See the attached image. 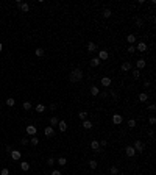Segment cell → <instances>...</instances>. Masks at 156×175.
<instances>
[{
    "mask_svg": "<svg viewBox=\"0 0 156 175\" xmlns=\"http://www.w3.org/2000/svg\"><path fill=\"white\" fill-rule=\"evenodd\" d=\"M83 77H84L83 70L77 67V69H72V72H70V75H69V80L72 83H78V81H81V80H83Z\"/></svg>",
    "mask_w": 156,
    "mask_h": 175,
    "instance_id": "6da1fadb",
    "label": "cell"
},
{
    "mask_svg": "<svg viewBox=\"0 0 156 175\" xmlns=\"http://www.w3.org/2000/svg\"><path fill=\"white\" fill-rule=\"evenodd\" d=\"M134 150H136V152H144V148H145V144L144 142H142V141H134Z\"/></svg>",
    "mask_w": 156,
    "mask_h": 175,
    "instance_id": "7a4b0ae2",
    "label": "cell"
},
{
    "mask_svg": "<svg viewBox=\"0 0 156 175\" xmlns=\"http://www.w3.org/2000/svg\"><path fill=\"white\" fill-rule=\"evenodd\" d=\"M25 131H27V135H30V136H36V125H27V128H25Z\"/></svg>",
    "mask_w": 156,
    "mask_h": 175,
    "instance_id": "3957f363",
    "label": "cell"
},
{
    "mask_svg": "<svg viewBox=\"0 0 156 175\" xmlns=\"http://www.w3.org/2000/svg\"><path fill=\"white\" fill-rule=\"evenodd\" d=\"M44 135H45V136H48V138H52V136H55V130H53V127L47 125V127L44 128Z\"/></svg>",
    "mask_w": 156,
    "mask_h": 175,
    "instance_id": "277c9868",
    "label": "cell"
},
{
    "mask_svg": "<svg viewBox=\"0 0 156 175\" xmlns=\"http://www.w3.org/2000/svg\"><path fill=\"white\" fill-rule=\"evenodd\" d=\"M108 56H109V53H108V50H100L98 52V58L100 61H105V59H108Z\"/></svg>",
    "mask_w": 156,
    "mask_h": 175,
    "instance_id": "5b68a950",
    "label": "cell"
},
{
    "mask_svg": "<svg viewBox=\"0 0 156 175\" xmlns=\"http://www.w3.org/2000/svg\"><path fill=\"white\" fill-rule=\"evenodd\" d=\"M125 153H126V156H134L136 155V150H134L133 146H128V147H125Z\"/></svg>",
    "mask_w": 156,
    "mask_h": 175,
    "instance_id": "8992f818",
    "label": "cell"
},
{
    "mask_svg": "<svg viewBox=\"0 0 156 175\" xmlns=\"http://www.w3.org/2000/svg\"><path fill=\"white\" fill-rule=\"evenodd\" d=\"M100 83H102V86H105V88H109V86H111V77H103V78H102V81H100Z\"/></svg>",
    "mask_w": 156,
    "mask_h": 175,
    "instance_id": "52a82bcc",
    "label": "cell"
},
{
    "mask_svg": "<svg viewBox=\"0 0 156 175\" xmlns=\"http://www.w3.org/2000/svg\"><path fill=\"white\" fill-rule=\"evenodd\" d=\"M91 148L94 152H102V150H100V142H98V141H95V139L91 142Z\"/></svg>",
    "mask_w": 156,
    "mask_h": 175,
    "instance_id": "ba28073f",
    "label": "cell"
},
{
    "mask_svg": "<svg viewBox=\"0 0 156 175\" xmlns=\"http://www.w3.org/2000/svg\"><path fill=\"white\" fill-rule=\"evenodd\" d=\"M147 66V61H145V59H137V61H136V67H137V70L139 69H144V67Z\"/></svg>",
    "mask_w": 156,
    "mask_h": 175,
    "instance_id": "9c48e42d",
    "label": "cell"
},
{
    "mask_svg": "<svg viewBox=\"0 0 156 175\" xmlns=\"http://www.w3.org/2000/svg\"><path fill=\"white\" fill-rule=\"evenodd\" d=\"M133 69V64L131 63H122V72H128Z\"/></svg>",
    "mask_w": 156,
    "mask_h": 175,
    "instance_id": "30bf717a",
    "label": "cell"
},
{
    "mask_svg": "<svg viewBox=\"0 0 156 175\" xmlns=\"http://www.w3.org/2000/svg\"><path fill=\"white\" fill-rule=\"evenodd\" d=\"M136 50H139V52H142V53L147 52V44L145 42H139V44L136 45Z\"/></svg>",
    "mask_w": 156,
    "mask_h": 175,
    "instance_id": "8fae6325",
    "label": "cell"
},
{
    "mask_svg": "<svg viewBox=\"0 0 156 175\" xmlns=\"http://www.w3.org/2000/svg\"><path fill=\"white\" fill-rule=\"evenodd\" d=\"M10 153H11V158H12V160H14V161L20 160V152H19V150H11Z\"/></svg>",
    "mask_w": 156,
    "mask_h": 175,
    "instance_id": "7c38bea8",
    "label": "cell"
},
{
    "mask_svg": "<svg viewBox=\"0 0 156 175\" xmlns=\"http://www.w3.org/2000/svg\"><path fill=\"white\" fill-rule=\"evenodd\" d=\"M87 52H97V44L95 42H87Z\"/></svg>",
    "mask_w": 156,
    "mask_h": 175,
    "instance_id": "4fadbf2b",
    "label": "cell"
},
{
    "mask_svg": "<svg viewBox=\"0 0 156 175\" xmlns=\"http://www.w3.org/2000/svg\"><path fill=\"white\" fill-rule=\"evenodd\" d=\"M112 122H114L116 125L122 123V116H120V114H114V116H112Z\"/></svg>",
    "mask_w": 156,
    "mask_h": 175,
    "instance_id": "5bb4252c",
    "label": "cell"
},
{
    "mask_svg": "<svg viewBox=\"0 0 156 175\" xmlns=\"http://www.w3.org/2000/svg\"><path fill=\"white\" fill-rule=\"evenodd\" d=\"M147 100H148V95H147V92H141V94H139V102L145 103Z\"/></svg>",
    "mask_w": 156,
    "mask_h": 175,
    "instance_id": "9a60e30c",
    "label": "cell"
},
{
    "mask_svg": "<svg viewBox=\"0 0 156 175\" xmlns=\"http://www.w3.org/2000/svg\"><path fill=\"white\" fill-rule=\"evenodd\" d=\"M58 127H60V131H66V130H67L66 121H60V122H58Z\"/></svg>",
    "mask_w": 156,
    "mask_h": 175,
    "instance_id": "2e32d148",
    "label": "cell"
},
{
    "mask_svg": "<svg viewBox=\"0 0 156 175\" xmlns=\"http://www.w3.org/2000/svg\"><path fill=\"white\" fill-rule=\"evenodd\" d=\"M91 94H92L94 97H97V95L100 94V89L97 88V86H91Z\"/></svg>",
    "mask_w": 156,
    "mask_h": 175,
    "instance_id": "e0dca14e",
    "label": "cell"
},
{
    "mask_svg": "<svg viewBox=\"0 0 156 175\" xmlns=\"http://www.w3.org/2000/svg\"><path fill=\"white\" fill-rule=\"evenodd\" d=\"M58 122H60V119H58L56 116H52V117H50V127L58 125Z\"/></svg>",
    "mask_w": 156,
    "mask_h": 175,
    "instance_id": "ac0fdd59",
    "label": "cell"
},
{
    "mask_svg": "<svg viewBox=\"0 0 156 175\" xmlns=\"http://www.w3.org/2000/svg\"><path fill=\"white\" fill-rule=\"evenodd\" d=\"M92 125H94V123H92L91 121H83V127H84L86 130H91V128H92Z\"/></svg>",
    "mask_w": 156,
    "mask_h": 175,
    "instance_id": "d6986e66",
    "label": "cell"
},
{
    "mask_svg": "<svg viewBox=\"0 0 156 175\" xmlns=\"http://www.w3.org/2000/svg\"><path fill=\"white\" fill-rule=\"evenodd\" d=\"M100 63H102V61H100L98 58H92V59H91V66H92V67H97V66H100Z\"/></svg>",
    "mask_w": 156,
    "mask_h": 175,
    "instance_id": "ffe728a7",
    "label": "cell"
},
{
    "mask_svg": "<svg viewBox=\"0 0 156 175\" xmlns=\"http://www.w3.org/2000/svg\"><path fill=\"white\" fill-rule=\"evenodd\" d=\"M126 41H128L130 45H131V44H134V42H136V36H134V35H128V36H126Z\"/></svg>",
    "mask_w": 156,
    "mask_h": 175,
    "instance_id": "44dd1931",
    "label": "cell"
},
{
    "mask_svg": "<svg viewBox=\"0 0 156 175\" xmlns=\"http://www.w3.org/2000/svg\"><path fill=\"white\" fill-rule=\"evenodd\" d=\"M20 169H22L24 172H27V170H30V164H28V163H24V161H22V163H20Z\"/></svg>",
    "mask_w": 156,
    "mask_h": 175,
    "instance_id": "7402d4cb",
    "label": "cell"
},
{
    "mask_svg": "<svg viewBox=\"0 0 156 175\" xmlns=\"http://www.w3.org/2000/svg\"><path fill=\"white\" fill-rule=\"evenodd\" d=\"M36 113H44V111H45V106L44 105H42V103H39V105H36Z\"/></svg>",
    "mask_w": 156,
    "mask_h": 175,
    "instance_id": "603a6c76",
    "label": "cell"
},
{
    "mask_svg": "<svg viewBox=\"0 0 156 175\" xmlns=\"http://www.w3.org/2000/svg\"><path fill=\"white\" fill-rule=\"evenodd\" d=\"M20 10L24 13H28L30 11V5H28V3H22V5H20Z\"/></svg>",
    "mask_w": 156,
    "mask_h": 175,
    "instance_id": "cb8c5ba5",
    "label": "cell"
},
{
    "mask_svg": "<svg viewBox=\"0 0 156 175\" xmlns=\"http://www.w3.org/2000/svg\"><path fill=\"white\" fill-rule=\"evenodd\" d=\"M109 174H111V175H119V167H116V166H112V167L109 169Z\"/></svg>",
    "mask_w": 156,
    "mask_h": 175,
    "instance_id": "d4e9b609",
    "label": "cell"
},
{
    "mask_svg": "<svg viewBox=\"0 0 156 175\" xmlns=\"http://www.w3.org/2000/svg\"><path fill=\"white\" fill-rule=\"evenodd\" d=\"M78 117L81 119V121H86V117H87V113H86V111H80V113H78Z\"/></svg>",
    "mask_w": 156,
    "mask_h": 175,
    "instance_id": "484cf974",
    "label": "cell"
},
{
    "mask_svg": "<svg viewBox=\"0 0 156 175\" xmlns=\"http://www.w3.org/2000/svg\"><path fill=\"white\" fill-rule=\"evenodd\" d=\"M35 55H36V56H44V49H41V47H39V49H36L35 50Z\"/></svg>",
    "mask_w": 156,
    "mask_h": 175,
    "instance_id": "4316f807",
    "label": "cell"
},
{
    "mask_svg": "<svg viewBox=\"0 0 156 175\" xmlns=\"http://www.w3.org/2000/svg\"><path fill=\"white\" fill-rule=\"evenodd\" d=\"M58 164H60V166H66V164H67V160H66L64 156L58 158Z\"/></svg>",
    "mask_w": 156,
    "mask_h": 175,
    "instance_id": "83f0119b",
    "label": "cell"
},
{
    "mask_svg": "<svg viewBox=\"0 0 156 175\" xmlns=\"http://www.w3.org/2000/svg\"><path fill=\"white\" fill-rule=\"evenodd\" d=\"M111 14H112V13H111V10H108V8H106V10H103V17H111Z\"/></svg>",
    "mask_w": 156,
    "mask_h": 175,
    "instance_id": "f1b7e54d",
    "label": "cell"
},
{
    "mask_svg": "<svg viewBox=\"0 0 156 175\" xmlns=\"http://www.w3.org/2000/svg\"><path fill=\"white\" fill-rule=\"evenodd\" d=\"M22 106H24V109H25V111H30V109H31V103H30V102H24V105H22Z\"/></svg>",
    "mask_w": 156,
    "mask_h": 175,
    "instance_id": "f546056e",
    "label": "cell"
},
{
    "mask_svg": "<svg viewBox=\"0 0 156 175\" xmlns=\"http://www.w3.org/2000/svg\"><path fill=\"white\" fill-rule=\"evenodd\" d=\"M14 103H16L14 99H11V97H10V99H6V105L8 106H14Z\"/></svg>",
    "mask_w": 156,
    "mask_h": 175,
    "instance_id": "4dcf8cb0",
    "label": "cell"
},
{
    "mask_svg": "<svg viewBox=\"0 0 156 175\" xmlns=\"http://www.w3.org/2000/svg\"><path fill=\"white\" fill-rule=\"evenodd\" d=\"M89 167H91V169H97V161H95V160H91V161H89Z\"/></svg>",
    "mask_w": 156,
    "mask_h": 175,
    "instance_id": "1f68e13d",
    "label": "cell"
},
{
    "mask_svg": "<svg viewBox=\"0 0 156 175\" xmlns=\"http://www.w3.org/2000/svg\"><path fill=\"white\" fill-rule=\"evenodd\" d=\"M128 127H130V128H134V127H136V121H134V119H130V121H128Z\"/></svg>",
    "mask_w": 156,
    "mask_h": 175,
    "instance_id": "d6a6232c",
    "label": "cell"
},
{
    "mask_svg": "<svg viewBox=\"0 0 156 175\" xmlns=\"http://www.w3.org/2000/svg\"><path fill=\"white\" fill-rule=\"evenodd\" d=\"M30 142L33 144V146H37V144H39V139H37V138H36V136H33V138L30 139Z\"/></svg>",
    "mask_w": 156,
    "mask_h": 175,
    "instance_id": "836d02e7",
    "label": "cell"
},
{
    "mask_svg": "<svg viewBox=\"0 0 156 175\" xmlns=\"http://www.w3.org/2000/svg\"><path fill=\"white\" fill-rule=\"evenodd\" d=\"M134 22H136V27H142V25H144V20H142V19H136V20H134Z\"/></svg>",
    "mask_w": 156,
    "mask_h": 175,
    "instance_id": "e575fe53",
    "label": "cell"
},
{
    "mask_svg": "<svg viewBox=\"0 0 156 175\" xmlns=\"http://www.w3.org/2000/svg\"><path fill=\"white\" fill-rule=\"evenodd\" d=\"M0 175H10V169H2V170H0Z\"/></svg>",
    "mask_w": 156,
    "mask_h": 175,
    "instance_id": "d590c367",
    "label": "cell"
},
{
    "mask_svg": "<svg viewBox=\"0 0 156 175\" xmlns=\"http://www.w3.org/2000/svg\"><path fill=\"white\" fill-rule=\"evenodd\" d=\"M53 164H55V158H52V156H50L48 160H47V166H53Z\"/></svg>",
    "mask_w": 156,
    "mask_h": 175,
    "instance_id": "8d00e7d4",
    "label": "cell"
},
{
    "mask_svg": "<svg viewBox=\"0 0 156 175\" xmlns=\"http://www.w3.org/2000/svg\"><path fill=\"white\" fill-rule=\"evenodd\" d=\"M148 122H150V125H155V123H156V117H155V116H150Z\"/></svg>",
    "mask_w": 156,
    "mask_h": 175,
    "instance_id": "74e56055",
    "label": "cell"
},
{
    "mask_svg": "<svg viewBox=\"0 0 156 175\" xmlns=\"http://www.w3.org/2000/svg\"><path fill=\"white\" fill-rule=\"evenodd\" d=\"M128 52H130V53H134V52H136V47H134V44H131V45L128 47Z\"/></svg>",
    "mask_w": 156,
    "mask_h": 175,
    "instance_id": "f35d334b",
    "label": "cell"
},
{
    "mask_svg": "<svg viewBox=\"0 0 156 175\" xmlns=\"http://www.w3.org/2000/svg\"><path fill=\"white\" fill-rule=\"evenodd\" d=\"M133 75H134V78H139V77H141V72H139L137 69H134L133 70Z\"/></svg>",
    "mask_w": 156,
    "mask_h": 175,
    "instance_id": "ab89813d",
    "label": "cell"
},
{
    "mask_svg": "<svg viewBox=\"0 0 156 175\" xmlns=\"http://www.w3.org/2000/svg\"><path fill=\"white\" fill-rule=\"evenodd\" d=\"M155 109H156V106L151 103V105H148V111H151V113H155Z\"/></svg>",
    "mask_w": 156,
    "mask_h": 175,
    "instance_id": "60d3db41",
    "label": "cell"
},
{
    "mask_svg": "<svg viewBox=\"0 0 156 175\" xmlns=\"http://www.w3.org/2000/svg\"><path fill=\"white\" fill-rule=\"evenodd\" d=\"M28 142H30V141H28L27 138H22V146H27Z\"/></svg>",
    "mask_w": 156,
    "mask_h": 175,
    "instance_id": "b9f144b4",
    "label": "cell"
},
{
    "mask_svg": "<svg viewBox=\"0 0 156 175\" xmlns=\"http://www.w3.org/2000/svg\"><path fill=\"white\" fill-rule=\"evenodd\" d=\"M50 109H52V111L56 109V103H52V105H50Z\"/></svg>",
    "mask_w": 156,
    "mask_h": 175,
    "instance_id": "7bdbcfd3",
    "label": "cell"
},
{
    "mask_svg": "<svg viewBox=\"0 0 156 175\" xmlns=\"http://www.w3.org/2000/svg\"><path fill=\"white\" fill-rule=\"evenodd\" d=\"M52 175H62V174L60 172V170H53V172H52Z\"/></svg>",
    "mask_w": 156,
    "mask_h": 175,
    "instance_id": "ee69618b",
    "label": "cell"
},
{
    "mask_svg": "<svg viewBox=\"0 0 156 175\" xmlns=\"http://www.w3.org/2000/svg\"><path fill=\"white\" fill-rule=\"evenodd\" d=\"M144 86H145V88L150 86V81H148V80H145V81H144Z\"/></svg>",
    "mask_w": 156,
    "mask_h": 175,
    "instance_id": "f6af8a7d",
    "label": "cell"
},
{
    "mask_svg": "<svg viewBox=\"0 0 156 175\" xmlns=\"http://www.w3.org/2000/svg\"><path fill=\"white\" fill-rule=\"evenodd\" d=\"M100 95H102L103 99H106V97H108V92H102V94H100Z\"/></svg>",
    "mask_w": 156,
    "mask_h": 175,
    "instance_id": "bcb514c9",
    "label": "cell"
},
{
    "mask_svg": "<svg viewBox=\"0 0 156 175\" xmlns=\"http://www.w3.org/2000/svg\"><path fill=\"white\" fill-rule=\"evenodd\" d=\"M2 49H3V45H2V42H0V52H2Z\"/></svg>",
    "mask_w": 156,
    "mask_h": 175,
    "instance_id": "7dc6e473",
    "label": "cell"
},
{
    "mask_svg": "<svg viewBox=\"0 0 156 175\" xmlns=\"http://www.w3.org/2000/svg\"><path fill=\"white\" fill-rule=\"evenodd\" d=\"M0 109H2V105H0Z\"/></svg>",
    "mask_w": 156,
    "mask_h": 175,
    "instance_id": "c3c4849f",
    "label": "cell"
}]
</instances>
